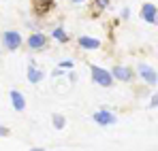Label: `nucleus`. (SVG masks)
Returning <instances> with one entry per match:
<instances>
[{"mask_svg": "<svg viewBox=\"0 0 158 151\" xmlns=\"http://www.w3.org/2000/svg\"><path fill=\"white\" fill-rule=\"evenodd\" d=\"M143 19L148 24H156V6L154 4H143Z\"/></svg>", "mask_w": 158, "mask_h": 151, "instance_id": "obj_7", "label": "nucleus"}, {"mask_svg": "<svg viewBox=\"0 0 158 151\" xmlns=\"http://www.w3.org/2000/svg\"><path fill=\"white\" fill-rule=\"evenodd\" d=\"M11 102H13V109H15V111H24V109H26V100H24V96H22L17 89L11 92Z\"/></svg>", "mask_w": 158, "mask_h": 151, "instance_id": "obj_6", "label": "nucleus"}, {"mask_svg": "<svg viewBox=\"0 0 158 151\" xmlns=\"http://www.w3.org/2000/svg\"><path fill=\"white\" fill-rule=\"evenodd\" d=\"M73 2H83V0H73Z\"/></svg>", "mask_w": 158, "mask_h": 151, "instance_id": "obj_17", "label": "nucleus"}, {"mask_svg": "<svg viewBox=\"0 0 158 151\" xmlns=\"http://www.w3.org/2000/svg\"><path fill=\"white\" fill-rule=\"evenodd\" d=\"M92 79H94V83H98V85H103V87H109V85L113 83L111 73L105 70V68H101V66H92Z\"/></svg>", "mask_w": 158, "mask_h": 151, "instance_id": "obj_1", "label": "nucleus"}, {"mask_svg": "<svg viewBox=\"0 0 158 151\" xmlns=\"http://www.w3.org/2000/svg\"><path fill=\"white\" fill-rule=\"evenodd\" d=\"M111 77L120 79V81H131L132 70H131V68H126V66H115V68H113V73H111Z\"/></svg>", "mask_w": 158, "mask_h": 151, "instance_id": "obj_5", "label": "nucleus"}, {"mask_svg": "<svg viewBox=\"0 0 158 151\" xmlns=\"http://www.w3.org/2000/svg\"><path fill=\"white\" fill-rule=\"evenodd\" d=\"M2 43H4V47L6 49H17L19 45H22V36H19V32H15V30H6L4 34H2Z\"/></svg>", "mask_w": 158, "mask_h": 151, "instance_id": "obj_2", "label": "nucleus"}, {"mask_svg": "<svg viewBox=\"0 0 158 151\" xmlns=\"http://www.w3.org/2000/svg\"><path fill=\"white\" fill-rule=\"evenodd\" d=\"M60 66L62 68H73V62L71 60H64V62H60Z\"/></svg>", "mask_w": 158, "mask_h": 151, "instance_id": "obj_13", "label": "nucleus"}, {"mask_svg": "<svg viewBox=\"0 0 158 151\" xmlns=\"http://www.w3.org/2000/svg\"><path fill=\"white\" fill-rule=\"evenodd\" d=\"M45 41H47V38H45L43 34H39V32H36V34H32V36L28 38V45H30V49H43Z\"/></svg>", "mask_w": 158, "mask_h": 151, "instance_id": "obj_8", "label": "nucleus"}, {"mask_svg": "<svg viewBox=\"0 0 158 151\" xmlns=\"http://www.w3.org/2000/svg\"><path fill=\"white\" fill-rule=\"evenodd\" d=\"M53 126L58 128V130H62V128H64V117H62V115H56V117H53Z\"/></svg>", "mask_w": 158, "mask_h": 151, "instance_id": "obj_12", "label": "nucleus"}, {"mask_svg": "<svg viewBox=\"0 0 158 151\" xmlns=\"http://www.w3.org/2000/svg\"><path fill=\"white\" fill-rule=\"evenodd\" d=\"M94 121L101 124V126H111V124H115L118 119H115V115H111L109 111H96V113H94Z\"/></svg>", "mask_w": 158, "mask_h": 151, "instance_id": "obj_3", "label": "nucleus"}, {"mask_svg": "<svg viewBox=\"0 0 158 151\" xmlns=\"http://www.w3.org/2000/svg\"><path fill=\"white\" fill-rule=\"evenodd\" d=\"M79 45L83 49H98L101 47V41L98 38H90V36H81L79 38Z\"/></svg>", "mask_w": 158, "mask_h": 151, "instance_id": "obj_9", "label": "nucleus"}, {"mask_svg": "<svg viewBox=\"0 0 158 151\" xmlns=\"http://www.w3.org/2000/svg\"><path fill=\"white\" fill-rule=\"evenodd\" d=\"M139 73H141V77H143L150 85H156V70H154V68H150L148 64H139Z\"/></svg>", "mask_w": 158, "mask_h": 151, "instance_id": "obj_4", "label": "nucleus"}, {"mask_svg": "<svg viewBox=\"0 0 158 151\" xmlns=\"http://www.w3.org/2000/svg\"><path fill=\"white\" fill-rule=\"evenodd\" d=\"M41 79H43V73H41L39 68H34V66L28 68V81H30V83H39Z\"/></svg>", "mask_w": 158, "mask_h": 151, "instance_id": "obj_10", "label": "nucleus"}, {"mask_svg": "<svg viewBox=\"0 0 158 151\" xmlns=\"http://www.w3.org/2000/svg\"><path fill=\"white\" fill-rule=\"evenodd\" d=\"M6 134H9V130H6V128H2V126H0V136H6Z\"/></svg>", "mask_w": 158, "mask_h": 151, "instance_id": "obj_15", "label": "nucleus"}, {"mask_svg": "<svg viewBox=\"0 0 158 151\" xmlns=\"http://www.w3.org/2000/svg\"><path fill=\"white\" fill-rule=\"evenodd\" d=\"M52 36H53V38H58V41H69V36H66V32H64L62 28H56Z\"/></svg>", "mask_w": 158, "mask_h": 151, "instance_id": "obj_11", "label": "nucleus"}, {"mask_svg": "<svg viewBox=\"0 0 158 151\" xmlns=\"http://www.w3.org/2000/svg\"><path fill=\"white\" fill-rule=\"evenodd\" d=\"M30 151H43V149H41V147H36V149H30Z\"/></svg>", "mask_w": 158, "mask_h": 151, "instance_id": "obj_16", "label": "nucleus"}, {"mask_svg": "<svg viewBox=\"0 0 158 151\" xmlns=\"http://www.w3.org/2000/svg\"><path fill=\"white\" fill-rule=\"evenodd\" d=\"M96 2H98V6H103V9H105L107 4H109V0H96Z\"/></svg>", "mask_w": 158, "mask_h": 151, "instance_id": "obj_14", "label": "nucleus"}]
</instances>
